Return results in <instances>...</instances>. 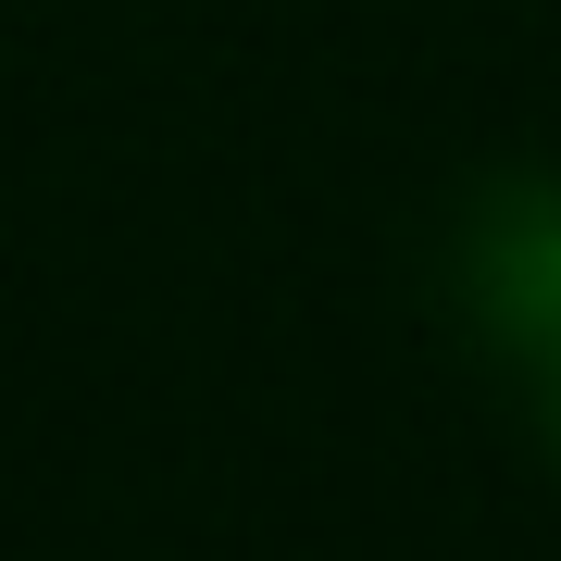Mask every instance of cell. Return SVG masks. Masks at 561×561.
<instances>
[{
    "label": "cell",
    "instance_id": "1",
    "mask_svg": "<svg viewBox=\"0 0 561 561\" xmlns=\"http://www.w3.org/2000/svg\"><path fill=\"white\" fill-rule=\"evenodd\" d=\"M461 312L561 461V175H500L461 213Z\"/></svg>",
    "mask_w": 561,
    "mask_h": 561
}]
</instances>
